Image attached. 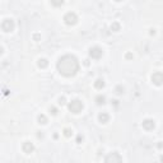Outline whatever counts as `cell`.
Returning a JSON list of instances; mask_svg holds the SVG:
<instances>
[{
    "instance_id": "1",
    "label": "cell",
    "mask_w": 163,
    "mask_h": 163,
    "mask_svg": "<svg viewBox=\"0 0 163 163\" xmlns=\"http://www.w3.org/2000/svg\"><path fill=\"white\" fill-rule=\"evenodd\" d=\"M56 68L64 77H74L79 70V61L74 55H64L57 60Z\"/></svg>"
},
{
    "instance_id": "2",
    "label": "cell",
    "mask_w": 163,
    "mask_h": 163,
    "mask_svg": "<svg viewBox=\"0 0 163 163\" xmlns=\"http://www.w3.org/2000/svg\"><path fill=\"white\" fill-rule=\"evenodd\" d=\"M69 111L73 113H80L83 110V102L79 101V99H73V101L69 103Z\"/></svg>"
},
{
    "instance_id": "3",
    "label": "cell",
    "mask_w": 163,
    "mask_h": 163,
    "mask_svg": "<svg viewBox=\"0 0 163 163\" xmlns=\"http://www.w3.org/2000/svg\"><path fill=\"white\" fill-rule=\"evenodd\" d=\"M105 162L106 163H119V162H122V157L117 152H112V153H110L108 155L105 157Z\"/></svg>"
},
{
    "instance_id": "4",
    "label": "cell",
    "mask_w": 163,
    "mask_h": 163,
    "mask_svg": "<svg viewBox=\"0 0 163 163\" xmlns=\"http://www.w3.org/2000/svg\"><path fill=\"white\" fill-rule=\"evenodd\" d=\"M64 22H65V24H68V26H74V24H77V22H78V17L75 13L69 12L64 15Z\"/></svg>"
},
{
    "instance_id": "5",
    "label": "cell",
    "mask_w": 163,
    "mask_h": 163,
    "mask_svg": "<svg viewBox=\"0 0 163 163\" xmlns=\"http://www.w3.org/2000/svg\"><path fill=\"white\" fill-rule=\"evenodd\" d=\"M15 24H14V20L13 19H4L1 23V29L4 31V32H12L13 29H14Z\"/></svg>"
},
{
    "instance_id": "6",
    "label": "cell",
    "mask_w": 163,
    "mask_h": 163,
    "mask_svg": "<svg viewBox=\"0 0 163 163\" xmlns=\"http://www.w3.org/2000/svg\"><path fill=\"white\" fill-rule=\"evenodd\" d=\"M102 55H103V51H102L101 47L94 46V47L89 48V56H91L92 59H96V60H97V59H101Z\"/></svg>"
},
{
    "instance_id": "7",
    "label": "cell",
    "mask_w": 163,
    "mask_h": 163,
    "mask_svg": "<svg viewBox=\"0 0 163 163\" xmlns=\"http://www.w3.org/2000/svg\"><path fill=\"white\" fill-rule=\"evenodd\" d=\"M152 82L155 85H162L163 84V74L161 71H155L152 74Z\"/></svg>"
},
{
    "instance_id": "8",
    "label": "cell",
    "mask_w": 163,
    "mask_h": 163,
    "mask_svg": "<svg viewBox=\"0 0 163 163\" xmlns=\"http://www.w3.org/2000/svg\"><path fill=\"white\" fill-rule=\"evenodd\" d=\"M22 150L26 154H31L34 150V145L31 143V141H24L23 145H22Z\"/></svg>"
},
{
    "instance_id": "9",
    "label": "cell",
    "mask_w": 163,
    "mask_h": 163,
    "mask_svg": "<svg viewBox=\"0 0 163 163\" xmlns=\"http://www.w3.org/2000/svg\"><path fill=\"white\" fill-rule=\"evenodd\" d=\"M143 127L145 130H153L154 127H155V122H154V120H152V119H145L143 121Z\"/></svg>"
},
{
    "instance_id": "10",
    "label": "cell",
    "mask_w": 163,
    "mask_h": 163,
    "mask_svg": "<svg viewBox=\"0 0 163 163\" xmlns=\"http://www.w3.org/2000/svg\"><path fill=\"white\" fill-rule=\"evenodd\" d=\"M98 120H99V122H102V124L108 122V120H110L108 113H106V112H101V113L98 115Z\"/></svg>"
},
{
    "instance_id": "11",
    "label": "cell",
    "mask_w": 163,
    "mask_h": 163,
    "mask_svg": "<svg viewBox=\"0 0 163 163\" xmlns=\"http://www.w3.org/2000/svg\"><path fill=\"white\" fill-rule=\"evenodd\" d=\"M103 87H105V80L103 79H97V80L94 82V88H97V89H102Z\"/></svg>"
},
{
    "instance_id": "12",
    "label": "cell",
    "mask_w": 163,
    "mask_h": 163,
    "mask_svg": "<svg viewBox=\"0 0 163 163\" xmlns=\"http://www.w3.org/2000/svg\"><path fill=\"white\" fill-rule=\"evenodd\" d=\"M96 103H97V105H99V106H101V105H105V103H106L105 96H102V94H98V96H97V97H96Z\"/></svg>"
},
{
    "instance_id": "13",
    "label": "cell",
    "mask_w": 163,
    "mask_h": 163,
    "mask_svg": "<svg viewBox=\"0 0 163 163\" xmlns=\"http://www.w3.org/2000/svg\"><path fill=\"white\" fill-rule=\"evenodd\" d=\"M37 65H38V68H41V69H45V68H47V65H48V61L46 60V59H40V60L37 61Z\"/></svg>"
},
{
    "instance_id": "14",
    "label": "cell",
    "mask_w": 163,
    "mask_h": 163,
    "mask_svg": "<svg viewBox=\"0 0 163 163\" xmlns=\"http://www.w3.org/2000/svg\"><path fill=\"white\" fill-rule=\"evenodd\" d=\"M111 31H113V32L120 31V23L119 22H113L112 24H111Z\"/></svg>"
},
{
    "instance_id": "15",
    "label": "cell",
    "mask_w": 163,
    "mask_h": 163,
    "mask_svg": "<svg viewBox=\"0 0 163 163\" xmlns=\"http://www.w3.org/2000/svg\"><path fill=\"white\" fill-rule=\"evenodd\" d=\"M37 120H38V122H40V124H42V125H45V124L47 122V117L45 116V115H42V113H41V115H38Z\"/></svg>"
},
{
    "instance_id": "16",
    "label": "cell",
    "mask_w": 163,
    "mask_h": 163,
    "mask_svg": "<svg viewBox=\"0 0 163 163\" xmlns=\"http://www.w3.org/2000/svg\"><path fill=\"white\" fill-rule=\"evenodd\" d=\"M50 1L54 6H61L62 4H64V0H50Z\"/></svg>"
},
{
    "instance_id": "17",
    "label": "cell",
    "mask_w": 163,
    "mask_h": 163,
    "mask_svg": "<svg viewBox=\"0 0 163 163\" xmlns=\"http://www.w3.org/2000/svg\"><path fill=\"white\" fill-rule=\"evenodd\" d=\"M71 134H73L71 129H69V127H65V129H64V135H65V136H66V138H70Z\"/></svg>"
},
{
    "instance_id": "18",
    "label": "cell",
    "mask_w": 163,
    "mask_h": 163,
    "mask_svg": "<svg viewBox=\"0 0 163 163\" xmlns=\"http://www.w3.org/2000/svg\"><path fill=\"white\" fill-rule=\"evenodd\" d=\"M115 91H116L117 94H121V93H124V87H122V85H117Z\"/></svg>"
},
{
    "instance_id": "19",
    "label": "cell",
    "mask_w": 163,
    "mask_h": 163,
    "mask_svg": "<svg viewBox=\"0 0 163 163\" xmlns=\"http://www.w3.org/2000/svg\"><path fill=\"white\" fill-rule=\"evenodd\" d=\"M50 112H51V115H57V108L56 107H54V106H51L50 107Z\"/></svg>"
},
{
    "instance_id": "20",
    "label": "cell",
    "mask_w": 163,
    "mask_h": 163,
    "mask_svg": "<svg viewBox=\"0 0 163 163\" xmlns=\"http://www.w3.org/2000/svg\"><path fill=\"white\" fill-rule=\"evenodd\" d=\"M59 103H60L61 106L65 105V103H66V99H65V97H60V98H59Z\"/></svg>"
},
{
    "instance_id": "21",
    "label": "cell",
    "mask_w": 163,
    "mask_h": 163,
    "mask_svg": "<svg viewBox=\"0 0 163 163\" xmlns=\"http://www.w3.org/2000/svg\"><path fill=\"white\" fill-rule=\"evenodd\" d=\"M82 141H83V136H82V135H78V136H77V143L80 144Z\"/></svg>"
},
{
    "instance_id": "22",
    "label": "cell",
    "mask_w": 163,
    "mask_h": 163,
    "mask_svg": "<svg viewBox=\"0 0 163 163\" xmlns=\"http://www.w3.org/2000/svg\"><path fill=\"white\" fill-rule=\"evenodd\" d=\"M125 57L127 59V60H130V59H133V54H130V52H127L126 55H125Z\"/></svg>"
},
{
    "instance_id": "23",
    "label": "cell",
    "mask_w": 163,
    "mask_h": 163,
    "mask_svg": "<svg viewBox=\"0 0 163 163\" xmlns=\"http://www.w3.org/2000/svg\"><path fill=\"white\" fill-rule=\"evenodd\" d=\"M33 40L38 41V40H40V34H38V33H34V34H33Z\"/></svg>"
},
{
    "instance_id": "24",
    "label": "cell",
    "mask_w": 163,
    "mask_h": 163,
    "mask_svg": "<svg viewBox=\"0 0 163 163\" xmlns=\"http://www.w3.org/2000/svg\"><path fill=\"white\" fill-rule=\"evenodd\" d=\"M149 33H150V34H152V36H153V34L155 33V29H150V32H149Z\"/></svg>"
},
{
    "instance_id": "25",
    "label": "cell",
    "mask_w": 163,
    "mask_h": 163,
    "mask_svg": "<svg viewBox=\"0 0 163 163\" xmlns=\"http://www.w3.org/2000/svg\"><path fill=\"white\" fill-rule=\"evenodd\" d=\"M158 148H159V149L163 148V143H158Z\"/></svg>"
},
{
    "instance_id": "26",
    "label": "cell",
    "mask_w": 163,
    "mask_h": 163,
    "mask_svg": "<svg viewBox=\"0 0 163 163\" xmlns=\"http://www.w3.org/2000/svg\"><path fill=\"white\" fill-rule=\"evenodd\" d=\"M161 161H162V162H163V157H161Z\"/></svg>"
},
{
    "instance_id": "27",
    "label": "cell",
    "mask_w": 163,
    "mask_h": 163,
    "mask_svg": "<svg viewBox=\"0 0 163 163\" xmlns=\"http://www.w3.org/2000/svg\"><path fill=\"white\" fill-rule=\"evenodd\" d=\"M116 1H122V0H116Z\"/></svg>"
}]
</instances>
